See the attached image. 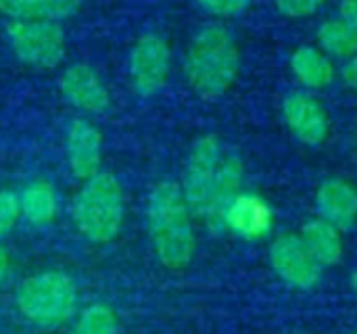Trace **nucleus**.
<instances>
[{
	"label": "nucleus",
	"mask_w": 357,
	"mask_h": 334,
	"mask_svg": "<svg viewBox=\"0 0 357 334\" xmlns=\"http://www.w3.org/2000/svg\"><path fill=\"white\" fill-rule=\"evenodd\" d=\"M341 77L347 84V88H351L354 92H357V54L351 56L349 61H345V65L341 69Z\"/></svg>",
	"instance_id": "nucleus-24"
},
{
	"label": "nucleus",
	"mask_w": 357,
	"mask_h": 334,
	"mask_svg": "<svg viewBox=\"0 0 357 334\" xmlns=\"http://www.w3.org/2000/svg\"><path fill=\"white\" fill-rule=\"evenodd\" d=\"M349 284H351V291H354V295H356V297H357V270H356V272H351Z\"/></svg>",
	"instance_id": "nucleus-27"
},
{
	"label": "nucleus",
	"mask_w": 357,
	"mask_h": 334,
	"mask_svg": "<svg viewBox=\"0 0 357 334\" xmlns=\"http://www.w3.org/2000/svg\"><path fill=\"white\" fill-rule=\"evenodd\" d=\"M318 48H322L331 59L349 61L357 54V31L339 19H328L318 27Z\"/></svg>",
	"instance_id": "nucleus-19"
},
{
	"label": "nucleus",
	"mask_w": 357,
	"mask_h": 334,
	"mask_svg": "<svg viewBox=\"0 0 357 334\" xmlns=\"http://www.w3.org/2000/svg\"><path fill=\"white\" fill-rule=\"evenodd\" d=\"M224 155L226 153L220 144V138L213 134L199 136L190 144V151H188L186 163H184V172H182L180 188L184 192V199H186L195 220L203 222V218L207 215L218 167H220Z\"/></svg>",
	"instance_id": "nucleus-6"
},
{
	"label": "nucleus",
	"mask_w": 357,
	"mask_h": 334,
	"mask_svg": "<svg viewBox=\"0 0 357 334\" xmlns=\"http://www.w3.org/2000/svg\"><path fill=\"white\" fill-rule=\"evenodd\" d=\"M351 334H357V333H351Z\"/></svg>",
	"instance_id": "nucleus-28"
},
{
	"label": "nucleus",
	"mask_w": 357,
	"mask_h": 334,
	"mask_svg": "<svg viewBox=\"0 0 357 334\" xmlns=\"http://www.w3.org/2000/svg\"><path fill=\"white\" fill-rule=\"evenodd\" d=\"M182 67L197 94L215 98L228 92L241 71V50L232 31L222 23L203 25L192 36Z\"/></svg>",
	"instance_id": "nucleus-2"
},
{
	"label": "nucleus",
	"mask_w": 357,
	"mask_h": 334,
	"mask_svg": "<svg viewBox=\"0 0 357 334\" xmlns=\"http://www.w3.org/2000/svg\"><path fill=\"white\" fill-rule=\"evenodd\" d=\"M245 184V165L238 155L226 153L215 176V184L211 190V201L203 224L211 234H224V213L228 205L243 192Z\"/></svg>",
	"instance_id": "nucleus-14"
},
{
	"label": "nucleus",
	"mask_w": 357,
	"mask_h": 334,
	"mask_svg": "<svg viewBox=\"0 0 357 334\" xmlns=\"http://www.w3.org/2000/svg\"><path fill=\"white\" fill-rule=\"evenodd\" d=\"M274 222L276 215L270 203L261 195L243 190L224 213V232H230L241 241L255 243L272 234Z\"/></svg>",
	"instance_id": "nucleus-9"
},
{
	"label": "nucleus",
	"mask_w": 357,
	"mask_h": 334,
	"mask_svg": "<svg viewBox=\"0 0 357 334\" xmlns=\"http://www.w3.org/2000/svg\"><path fill=\"white\" fill-rule=\"evenodd\" d=\"M282 117L291 134L307 146H318L328 138V113L324 105L310 92L287 94L282 100Z\"/></svg>",
	"instance_id": "nucleus-10"
},
{
	"label": "nucleus",
	"mask_w": 357,
	"mask_h": 334,
	"mask_svg": "<svg viewBox=\"0 0 357 334\" xmlns=\"http://www.w3.org/2000/svg\"><path fill=\"white\" fill-rule=\"evenodd\" d=\"M21 218L19 195L10 190H0V243L15 230Z\"/></svg>",
	"instance_id": "nucleus-21"
},
{
	"label": "nucleus",
	"mask_w": 357,
	"mask_h": 334,
	"mask_svg": "<svg viewBox=\"0 0 357 334\" xmlns=\"http://www.w3.org/2000/svg\"><path fill=\"white\" fill-rule=\"evenodd\" d=\"M67 334H119L117 312L105 301H94L77 312Z\"/></svg>",
	"instance_id": "nucleus-20"
},
{
	"label": "nucleus",
	"mask_w": 357,
	"mask_h": 334,
	"mask_svg": "<svg viewBox=\"0 0 357 334\" xmlns=\"http://www.w3.org/2000/svg\"><path fill=\"white\" fill-rule=\"evenodd\" d=\"M71 220L82 238L92 245L115 241L126 224V195L111 172L88 178L71 203Z\"/></svg>",
	"instance_id": "nucleus-3"
},
{
	"label": "nucleus",
	"mask_w": 357,
	"mask_h": 334,
	"mask_svg": "<svg viewBox=\"0 0 357 334\" xmlns=\"http://www.w3.org/2000/svg\"><path fill=\"white\" fill-rule=\"evenodd\" d=\"M4 31L15 56L31 69L48 71L65 59V33L54 19H10Z\"/></svg>",
	"instance_id": "nucleus-5"
},
{
	"label": "nucleus",
	"mask_w": 357,
	"mask_h": 334,
	"mask_svg": "<svg viewBox=\"0 0 357 334\" xmlns=\"http://www.w3.org/2000/svg\"><path fill=\"white\" fill-rule=\"evenodd\" d=\"M10 268H13V257L8 253V249L0 243V284L6 282V278L10 274Z\"/></svg>",
	"instance_id": "nucleus-26"
},
{
	"label": "nucleus",
	"mask_w": 357,
	"mask_h": 334,
	"mask_svg": "<svg viewBox=\"0 0 357 334\" xmlns=\"http://www.w3.org/2000/svg\"><path fill=\"white\" fill-rule=\"evenodd\" d=\"M172 50L157 33H144L136 40L130 52V77L134 90L149 98L161 92L169 79Z\"/></svg>",
	"instance_id": "nucleus-8"
},
{
	"label": "nucleus",
	"mask_w": 357,
	"mask_h": 334,
	"mask_svg": "<svg viewBox=\"0 0 357 334\" xmlns=\"http://www.w3.org/2000/svg\"><path fill=\"white\" fill-rule=\"evenodd\" d=\"M199 6L220 19H230V17H238L243 15L253 0H197Z\"/></svg>",
	"instance_id": "nucleus-22"
},
{
	"label": "nucleus",
	"mask_w": 357,
	"mask_h": 334,
	"mask_svg": "<svg viewBox=\"0 0 357 334\" xmlns=\"http://www.w3.org/2000/svg\"><path fill=\"white\" fill-rule=\"evenodd\" d=\"M19 316L42 331H54L77 316L79 291L63 270H44L23 278L15 291Z\"/></svg>",
	"instance_id": "nucleus-4"
},
{
	"label": "nucleus",
	"mask_w": 357,
	"mask_h": 334,
	"mask_svg": "<svg viewBox=\"0 0 357 334\" xmlns=\"http://www.w3.org/2000/svg\"><path fill=\"white\" fill-rule=\"evenodd\" d=\"M339 13H341V19L357 31V0H343L339 6Z\"/></svg>",
	"instance_id": "nucleus-25"
},
{
	"label": "nucleus",
	"mask_w": 357,
	"mask_h": 334,
	"mask_svg": "<svg viewBox=\"0 0 357 334\" xmlns=\"http://www.w3.org/2000/svg\"><path fill=\"white\" fill-rule=\"evenodd\" d=\"M268 259L274 274L295 291H314L322 280L324 268L307 251L299 234H278L268 249Z\"/></svg>",
	"instance_id": "nucleus-7"
},
{
	"label": "nucleus",
	"mask_w": 357,
	"mask_h": 334,
	"mask_svg": "<svg viewBox=\"0 0 357 334\" xmlns=\"http://www.w3.org/2000/svg\"><path fill=\"white\" fill-rule=\"evenodd\" d=\"M299 238L322 268H335L345 257L343 232L322 218L307 220L299 230Z\"/></svg>",
	"instance_id": "nucleus-15"
},
{
	"label": "nucleus",
	"mask_w": 357,
	"mask_h": 334,
	"mask_svg": "<svg viewBox=\"0 0 357 334\" xmlns=\"http://www.w3.org/2000/svg\"><path fill=\"white\" fill-rule=\"evenodd\" d=\"M59 90L77 111L100 115L111 107V96L100 75L86 63H73L59 75Z\"/></svg>",
	"instance_id": "nucleus-11"
},
{
	"label": "nucleus",
	"mask_w": 357,
	"mask_h": 334,
	"mask_svg": "<svg viewBox=\"0 0 357 334\" xmlns=\"http://www.w3.org/2000/svg\"><path fill=\"white\" fill-rule=\"evenodd\" d=\"M146 232L157 259L167 270H182L195 259V215L178 182L163 180L151 190L146 201Z\"/></svg>",
	"instance_id": "nucleus-1"
},
{
	"label": "nucleus",
	"mask_w": 357,
	"mask_h": 334,
	"mask_svg": "<svg viewBox=\"0 0 357 334\" xmlns=\"http://www.w3.org/2000/svg\"><path fill=\"white\" fill-rule=\"evenodd\" d=\"M326 0H276V6L282 15L291 19H303L320 10Z\"/></svg>",
	"instance_id": "nucleus-23"
},
{
	"label": "nucleus",
	"mask_w": 357,
	"mask_h": 334,
	"mask_svg": "<svg viewBox=\"0 0 357 334\" xmlns=\"http://www.w3.org/2000/svg\"><path fill=\"white\" fill-rule=\"evenodd\" d=\"M291 71L299 84L310 90L328 88L337 79V67L333 59L318 46H299L291 54Z\"/></svg>",
	"instance_id": "nucleus-16"
},
{
	"label": "nucleus",
	"mask_w": 357,
	"mask_h": 334,
	"mask_svg": "<svg viewBox=\"0 0 357 334\" xmlns=\"http://www.w3.org/2000/svg\"><path fill=\"white\" fill-rule=\"evenodd\" d=\"M21 218L31 226H48L54 222L59 213V195L52 182L48 180H33L27 184L19 195Z\"/></svg>",
	"instance_id": "nucleus-17"
},
{
	"label": "nucleus",
	"mask_w": 357,
	"mask_h": 334,
	"mask_svg": "<svg viewBox=\"0 0 357 334\" xmlns=\"http://www.w3.org/2000/svg\"><path fill=\"white\" fill-rule=\"evenodd\" d=\"M314 205L318 218L326 220L341 232L357 226V186L345 178L333 176L320 182Z\"/></svg>",
	"instance_id": "nucleus-13"
},
{
	"label": "nucleus",
	"mask_w": 357,
	"mask_h": 334,
	"mask_svg": "<svg viewBox=\"0 0 357 334\" xmlns=\"http://www.w3.org/2000/svg\"><path fill=\"white\" fill-rule=\"evenodd\" d=\"M65 155L71 174L86 182L100 172L102 163V136L94 123L84 117L71 119L65 134Z\"/></svg>",
	"instance_id": "nucleus-12"
},
{
	"label": "nucleus",
	"mask_w": 357,
	"mask_h": 334,
	"mask_svg": "<svg viewBox=\"0 0 357 334\" xmlns=\"http://www.w3.org/2000/svg\"><path fill=\"white\" fill-rule=\"evenodd\" d=\"M82 0H0V13L10 19H67L77 13Z\"/></svg>",
	"instance_id": "nucleus-18"
}]
</instances>
